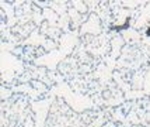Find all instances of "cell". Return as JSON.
I'll use <instances>...</instances> for the list:
<instances>
[{
    "label": "cell",
    "instance_id": "obj_1",
    "mask_svg": "<svg viewBox=\"0 0 150 127\" xmlns=\"http://www.w3.org/2000/svg\"><path fill=\"white\" fill-rule=\"evenodd\" d=\"M147 35H149V37H150V28H149V30H147Z\"/></svg>",
    "mask_w": 150,
    "mask_h": 127
}]
</instances>
